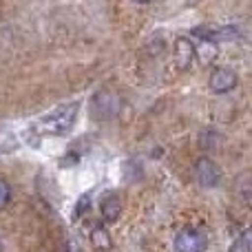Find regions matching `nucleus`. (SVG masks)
<instances>
[{"label":"nucleus","mask_w":252,"mask_h":252,"mask_svg":"<svg viewBox=\"0 0 252 252\" xmlns=\"http://www.w3.org/2000/svg\"><path fill=\"white\" fill-rule=\"evenodd\" d=\"M80 113V102H71V104H62L58 109L49 111V113L40 115L33 124V130L38 137H62V135H69L71 128L75 126Z\"/></svg>","instance_id":"1"},{"label":"nucleus","mask_w":252,"mask_h":252,"mask_svg":"<svg viewBox=\"0 0 252 252\" xmlns=\"http://www.w3.org/2000/svg\"><path fill=\"white\" fill-rule=\"evenodd\" d=\"M122 111V100L111 89H97L91 97V118L97 122H109L115 120Z\"/></svg>","instance_id":"2"},{"label":"nucleus","mask_w":252,"mask_h":252,"mask_svg":"<svg viewBox=\"0 0 252 252\" xmlns=\"http://www.w3.org/2000/svg\"><path fill=\"white\" fill-rule=\"evenodd\" d=\"M208 248V235L201 228H182L175 235V252H204Z\"/></svg>","instance_id":"3"},{"label":"nucleus","mask_w":252,"mask_h":252,"mask_svg":"<svg viewBox=\"0 0 252 252\" xmlns=\"http://www.w3.org/2000/svg\"><path fill=\"white\" fill-rule=\"evenodd\" d=\"M192 35L199 38L201 42L206 44H217V42H223V40H232L239 35V29L237 27H195L192 29Z\"/></svg>","instance_id":"4"},{"label":"nucleus","mask_w":252,"mask_h":252,"mask_svg":"<svg viewBox=\"0 0 252 252\" xmlns=\"http://www.w3.org/2000/svg\"><path fill=\"white\" fill-rule=\"evenodd\" d=\"M195 177L204 188H213L221 179V170L210 157H199L195 164Z\"/></svg>","instance_id":"5"},{"label":"nucleus","mask_w":252,"mask_h":252,"mask_svg":"<svg viewBox=\"0 0 252 252\" xmlns=\"http://www.w3.org/2000/svg\"><path fill=\"white\" fill-rule=\"evenodd\" d=\"M237 82H239V78H237L235 71L223 69V66H219V69H215L213 73H210V89H213L217 95L230 93L232 89L237 87Z\"/></svg>","instance_id":"6"},{"label":"nucleus","mask_w":252,"mask_h":252,"mask_svg":"<svg viewBox=\"0 0 252 252\" xmlns=\"http://www.w3.org/2000/svg\"><path fill=\"white\" fill-rule=\"evenodd\" d=\"M100 215L104 223H115L122 217V199L118 192H106L100 199Z\"/></svg>","instance_id":"7"},{"label":"nucleus","mask_w":252,"mask_h":252,"mask_svg":"<svg viewBox=\"0 0 252 252\" xmlns=\"http://www.w3.org/2000/svg\"><path fill=\"white\" fill-rule=\"evenodd\" d=\"M195 58H197V49L192 47V42L188 38H179L177 44H175V62H177V66L186 71L195 62Z\"/></svg>","instance_id":"8"},{"label":"nucleus","mask_w":252,"mask_h":252,"mask_svg":"<svg viewBox=\"0 0 252 252\" xmlns=\"http://www.w3.org/2000/svg\"><path fill=\"white\" fill-rule=\"evenodd\" d=\"M91 244L97 250H109L111 248V235L102 226H95L91 232Z\"/></svg>","instance_id":"9"},{"label":"nucleus","mask_w":252,"mask_h":252,"mask_svg":"<svg viewBox=\"0 0 252 252\" xmlns=\"http://www.w3.org/2000/svg\"><path fill=\"white\" fill-rule=\"evenodd\" d=\"M250 248H252V230H244L235 239L230 252H250Z\"/></svg>","instance_id":"10"},{"label":"nucleus","mask_w":252,"mask_h":252,"mask_svg":"<svg viewBox=\"0 0 252 252\" xmlns=\"http://www.w3.org/2000/svg\"><path fill=\"white\" fill-rule=\"evenodd\" d=\"M9 201H11V186L4 177H0V210L7 208Z\"/></svg>","instance_id":"11"},{"label":"nucleus","mask_w":252,"mask_h":252,"mask_svg":"<svg viewBox=\"0 0 252 252\" xmlns=\"http://www.w3.org/2000/svg\"><path fill=\"white\" fill-rule=\"evenodd\" d=\"M89 204H91V195H82V197H80L78 206H75V210H73V219H75V221H78V219L89 210Z\"/></svg>","instance_id":"12"},{"label":"nucleus","mask_w":252,"mask_h":252,"mask_svg":"<svg viewBox=\"0 0 252 252\" xmlns=\"http://www.w3.org/2000/svg\"><path fill=\"white\" fill-rule=\"evenodd\" d=\"M135 4H146V2H151V0H133Z\"/></svg>","instance_id":"13"},{"label":"nucleus","mask_w":252,"mask_h":252,"mask_svg":"<svg viewBox=\"0 0 252 252\" xmlns=\"http://www.w3.org/2000/svg\"><path fill=\"white\" fill-rule=\"evenodd\" d=\"M0 252H2V241H0Z\"/></svg>","instance_id":"14"}]
</instances>
